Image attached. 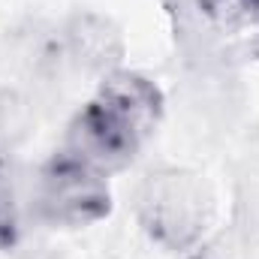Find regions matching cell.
I'll use <instances>...</instances> for the list:
<instances>
[{
	"instance_id": "obj_3",
	"label": "cell",
	"mask_w": 259,
	"mask_h": 259,
	"mask_svg": "<svg viewBox=\"0 0 259 259\" xmlns=\"http://www.w3.org/2000/svg\"><path fill=\"white\" fill-rule=\"evenodd\" d=\"M33 211L55 229H84L112 214L109 175L72 151L49 157L33 184Z\"/></svg>"
},
{
	"instance_id": "obj_5",
	"label": "cell",
	"mask_w": 259,
	"mask_h": 259,
	"mask_svg": "<svg viewBox=\"0 0 259 259\" xmlns=\"http://www.w3.org/2000/svg\"><path fill=\"white\" fill-rule=\"evenodd\" d=\"M21 223H18V202H15V184L6 160L0 157V250H12L18 241Z\"/></svg>"
},
{
	"instance_id": "obj_1",
	"label": "cell",
	"mask_w": 259,
	"mask_h": 259,
	"mask_svg": "<svg viewBox=\"0 0 259 259\" xmlns=\"http://www.w3.org/2000/svg\"><path fill=\"white\" fill-rule=\"evenodd\" d=\"M163 91L136 69H112L78 109L66 133V151L106 175L130 166L163 121Z\"/></svg>"
},
{
	"instance_id": "obj_6",
	"label": "cell",
	"mask_w": 259,
	"mask_h": 259,
	"mask_svg": "<svg viewBox=\"0 0 259 259\" xmlns=\"http://www.w3.org/2000/svg\"><path fill=\"white\" fill-rule=\"evenodd\" d=\"M241 18L259 24V0H241Z\"/></svg>"
},
{
	"instance_id": "obj_4",
	"label": "cell",
	"mask_w": 259,
	"mask_h": 259,
	"mask_svg": "<svg viewBox=\"0 0 259 259\" xmlns=\"http://www.w3.org/2000/svg\"><path fill=\"white\" fill-rule=\"evenodd\" d=\"M69 52L78 64L97 66V69L106 66V72H112L109 64L121 55V42H118V33L109 30L103 18L84 15L69 27Z\"/></svg>"
},
{
	"instance_id": "obj_2",
	"label": "cell",
	"mask_w": 259,
	"mask_h": 259,
	"mask_svg": "<svg viewBox=\"0 0 259 259\" xmlns=\"http://www.w3.org/2000/svg\"><path fill=\"white\" fill-rule=\"evenodd\" d=\"M214 217V196L205 178L181 166L151 169L136 190L142 232L169 253L196 250Z\"/></svg>"
}]
</instances>
